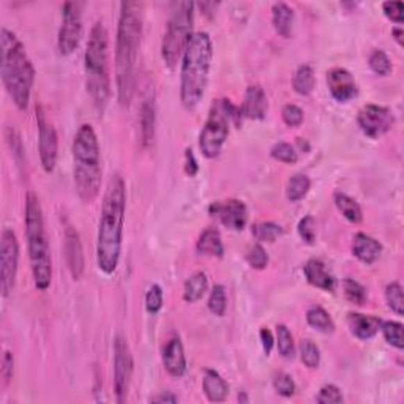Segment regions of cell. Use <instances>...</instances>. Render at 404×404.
<instances>
[{
	"label": "cell",
	"instance_id": "6da1fadb",
	"mask_svg": "<svg viewBox=\"0 0 404 404\" xmlns=\"http://www.w3.org/2000/svg\"><path fill=\"white\" fill-rule=\"evenodd\" d=\"M127 186L120 174L109 179L103 197L97 239V264L104 275H113L119 267L124 240Z\"/></svg>",
	"mask_w": 404,
	"mask_h": 404
},
{
	"label": "cell",
	"instance_id": "7a4b0ae2",
	"mask_svg": "<svg viewBox=\"0 0 404 404\" xmlns=\"http://www.w3.org/2000/svg\"><path fill=\"white\" fill-rule=\"evenodd\" d=\"M143 37V3L122 2L115 40V81L120 106H130L136 84V60Z\"/></svg>",
	"mask_w": 404,
	"mask_h": 404
},
{
	"label": "cell",
	"instance_id": "3957f363",
	"mask_svg": "<svg viewBox=\"0 0 404 404\" xmlns=\"http://www.w3.org/2000/svg\"><path fill=\"white\" fill-rule=\"evenodd\" d=\"M0 67H2V81L10 98L16 108L26 111L31 102L32 87L35 83V68L29 58L24 45L16 37V33L7 27L0 32Z\"/></svg>",
	"mask_w": 404,
	"mask_h": 404
},
{
	"label": "cell",
	"instance_id": "277c9868",
	"mask_svg": "<svg viewBox=\"0 0 404 404\" xmlns=\"http://www.w3.org/2000/svg\"><path fill=\"white\" fill-rule=\"evenodd\" d=\"M212 57L210 35L207 32L193 33L181 56L180 68V99L186 109L196 108L206 93Z\"/></svg>",
	"mask_w": 404,
	"mask_h": 404
},
{
	"label": "cell",
	"instance_id": "5b68a950",
	"mask_svg": "<svg viewBox=\"0 0 404 404\" xmlns=\"http://www.w3.org/2000/svg\"><path fill=\"white\" fill-rule=\"evenodd\" d=\"M74 186L84 204H92L102 190V154L97 133L90 124H83L73 140Z\"/></svg>",
	"mask_w": 404,
	"mask_h": 404
},
{
	"label": "cell",
	"instance_id": "8992f818",
	"mask_svg": "<svg viewBox=\"0 0 404 404\" xmlns=\"http://www.w3.org/2000/svg\"><path fill=\"white\" fill-rule=\"evenodd\" d=\"M24 223L35 288L45 292L48 291L52 281V259L42 204L32 191L26 196Z\"/></svg>",
	"mask_w": 404,
	"mask_h": 404
},
{
	"label": "cell",
	"instance_id": "52a82bcc",
	"mask_svg": "<svg viewBox=\"0 0 404 404\" xmlns=\"http://www.w3.org/2000/svg\"><path fill=\"white\" fill-rule=\"evenodd\" d=\"M86 86L95 108L103 113L111 97L109 37L102 21L92 27L84 54Z\"/></svg>",
	"mask_w": 404,
	"mask_h": 404
},
{
	"label": "cell",
	"instance_id": "ba28073f",
	"mask_svg": "<svg viewBox=\"0 0 404 404\" xmlns=\"http://www.w3.org/2000/svg\"><path fill=\"white\" fill-rule=\"evenodd\" d=\"M168 21V29L161 43V56L169 68H174L180 62L186 49L195 24V3L177 2Z\"/></svg>",
	"mask_w": 404,
	"mask_h": 404
},
{
	"label": "cell",
	"instance_id": "9c48e42d",
	"mask_svg": "<svg viewBox=\"0 0 404 404\" xmlns=\"http://www.w3.org/2000/svg\"><path fill=\"white\" fill-rule=\"evenodd\" d=\"M227 134H229V120L225 115L220 103L216 102L210 109L206 125L199 134V149H201L202 155L210 160L218 156L223 150Z\"/></svg>",
	"mask_w": 404,
	"mask_h": 404
},
{
	"label": "cell",
	"instance_id": "30bf717a",
	"mask_svg": "<svg viewBox=\"0 0 404 404\" xmlns=\"http://www.w3.org/2000/svg\"><path fill=\"white\" fill-rule=\"evenodd\" d=\"M83 2H67L62 7V26L58 29L57 48L62 56L73 54L83 37Z\"/></svg>",
	"mask_w": 404,
	"mask_h": 404
},
{
	"label": "cell",
	"instance_id": "8fae6325",
	"mask_svg": "<svg viewBox=\"0 0 404 404\" xmlns=\"http://www.w3.org/2000/svg\"><path fill=\"white\" fill-rule=\"evenodd\" d=\"M17 264H19V243L15 231L5 227L0 240V289L3 298H7L15 289Z\"/></svg>",
	"mask_w": 404,
	"mask_h": 404
},
{
	"label": "cell",
	"instance_id": "7c38bea8",
	"mask_svg": "<svg viewBox=\"0 0 404 404\" xmlns=\"http://www.w3.org/2000/svg\"><path fill=\"white\" fill-rule=\"evenodd\" d=\"M133 354L124 337H117L114 341V391L117 403H124L130 390L133 378Z\"/></svg>",
	"mask_w": 404,
	"mask_h": 404
},
{
	"label": "cell",
	"instance_id": "4fadbf2b",
	"mask_svg": "<svg viewBox=\"0 0 404 404\" xmlns=\"http://www.w3.org/2000/svg\"><path fill=\"white\" fill-rule=\"evenodd\" d=\"M37 125H38V152L45 172H54L58 155V138L54 125L46 119L43 108L37 104Z\"/></svg>",
	"mask_w": 404,
	"mask_h": 404
},
{
	"label": "cell",
	"instance_id": "5bb4252c",
	"mask_svg": "<svg viewBox=\"0 0 404 404\" xmlns=\"http://www.w3.org/2000/svg\"><path fill=\"white\" fill-rule=\"evenodd\" d=\"M394 122L391 111L379 104H366L357 114V125L365 136L371 139L384 136L394 127Z\"/></svg>",
	"mask_w": 404,
	"mask_h": 404
},
{
	"label": "cell",
	"instance_id": "9a60e30c",
	"mask_svg": "<svg viewBox=\"0 0 404 404\" xmlns=\"http://www.w3.org/2000/svg\"><path fill=\"white\" fill-rule=\"evenodd\" d=\"M209 213L220 220V223L231 231H242L248 223V209L240 199L212 202Z\"/></svg>",
	"mask_w": 404,
	"mask_h": 404
},
{
	"label": "cell",
	"instance_id": "2e32d148",
	"mask_svg": "<svg viewBox=\"0 0 404 404\" xmlns=\"http://www.w3.org/2000/svg\"><path fill=\"white\" fill-rule=\"evenodd\" d=\"M327 86L332 97L337 99L338 103H348L359 93V87L354 79L353 73L346 68L335 67L327 73Z\"/></svg>",
	"mask_w": 404,
	"mask_h": 404
},
{
	"label": "cell",
	"instance_id": "e0dca14e",
	"mask_svg": "<svg viewBox=\"0 0 404 404\" xmlns=\"http://www.w3.org/2000/svg\"><path fill=\"white\" fill-rule=\"evenodd\" d=\"M63 239H65V254L70 273H72L73 280H81L84 275L86 261L79 234L72 225L67 223L65 229H63Z\"/></svg>",
	"mask_w": 404,
	"mask_h": 404
},
{
	"label": "cell",
	"instance_id": "ac0fdd59",
	"mask_svg": "<svg viewBox=\"0 0 404 404\" xmlns=\"http://www.w3.org/2000/svg\"><path fill=\"white\" fill-rule=\"evenodd\" d=\"M163 365L172 378H181L186 371V357L180 338L174 335L163 348Z\"/></svg>",
	"mask_w": 404,
	"mask_h": 404
},
{
	"label": "cell",
	"instance_id": "d6986e66",
	"mask_svg": "<svg viewBox=\"0 0 404 404\" xmlns=\"http://www.w3.org/2000/svg\"><path fill=\"white\" fill-rule=\"evenodd\" d=\"M240 108H242V114L245 119H251V120L266 119L267 109H268V99H267L264 89L257 84L250 86L247 92H245L243 104Z\"/></svg>",
	"mask_w": 404,
	"mask_h": 404
},
{
	"label": "cell",
	"instance_id": "ffe728a7",
	"mask_svg": "<svg viewBox=\"0 0 404 404\" xmlns=\"http://www.w3.org/2000/svg\"><path fill=\"white\" fill-rule=\"evenodd\" d=\"M303 275H305L307 281L314 288L325 292H335L337 289V280L333 275L327 270L325 264L319 259H309L307 264L303 266Z\"/></svg>",
	"mask_w": 404,
	"mask_h": 404
},
{
	"label": "cell",
	"instance_id": "44dd1931",
	"mask_svg": "<svg viewBox=\"0 0 404 404\" xmlns=\"http://www.w3.org/2000/svg\"><path fill=\"white\" fill-rule=\"evenodd\" d=\"M353 254L363 264L373 266L382 254V245L365 232H357L353 240Z\"/></svg>",
	"mask_w": 404,
	"mask_h": 404
},
{
	"label": "cell",
	"instance_id": "7402d4cb",
	"mask_svg": "<svg viewBox=\"0 0 404 404\" xmlns=\"http://www.w3.org/2000/svg\"><path fill=\"white\" fill-rule=\"evenodd\" d=\"M380 321L378 316H366L360 313H349L348 314V325L353 335L359 339H371L380 330Z\"/></svg>",
	"mask_w": 404,
	"mask_h": 404
},
{
	"label": "cell",
	"instance_id": "603a6c76",
	"mask_svg": "<svg viewBox=\"0 0 404 404\" xmlns=\"http://www.w3.org/2000/svg\"><path fill=\"white\" fill-rule=\"evenodd\" d=\"M202 390L209 401L221 403L226 400L227 394H229V385H227L226 380L221 378V374L218 371L207 368V370H204Z\"/></svg>",
	"mask_w": 404,
	"mask_h": 404
},
{
	"label": "cell",
	"instance_id": "cb8c5ba5",
	"mask_svg": "<svg viewBox=\"0 0 404 404\" xmlns=\"http://www.w3.org/2000/svg\"><path fill=\"white\" fill-rule=\"evenodd\" d=\"M139 127H140V140L144 147L154 143L155 138V103L152 98L144 99L139 109Z\"/></svg>",
	"mask_w": 404,
	"mask_h": 404
},
{
	"label": "cell",
	"instance_id": "d4e9b609",
	"mask_svg": "<svg viewBox=\"0 0 404 404\" xmlns=\"http://www.w3.org/2000/svg\"><path fill=\"white\" fill-rule=\"evenodd\" d=\"M196 251L199 254L212 256V257H223L225 254V245L218 229L215 227H209L204 231L196 243Z\"/></svg>",
	"mask_w": 404,
	"mask_h": 404
},
{
	"label": "cell",
	"instance_id": "484cf974",
	"mask_svg": "<svg viewBox=\"0 0 404 404\" xmlns=\"http://www.w3.org/2000/svg\"><path fill=\"white\" fill-rule=\"evenodd\" d=\"M272 22L278 35H281L283 38H289L292 35V24H294V10L284 2L273 3Z\"/></svg>",
	"mask_w": 404,
	"mask_h": 404
},
{
	"label": "cell",
	"instance_id": "4316f807",
	"mask_svg": "<svg viewBox=\"0 0 404 404\" xmlns=\"http://www.w3.org/2000/svg\"><path fill=\"white\" fill-rule=\"evenodd\" d=\"M333 201H335V206L339 210V213H341L349 223L353 225L362 223L363 220L362 207L359 206V202H357L355 199L348 196L346 193L337 191L335 195H333Z\"/></svg>",
	"mask_w": 404,
	"mask_h": 404
},
{
	"label": "cell",
	"instance_id": "83f0119b",
	"mask_svg": "<svg viewBox=\"0 0 404 404\" xmlns=\"http://www.w3.org/2000/svg\"><path fill=\"white\" fill-rule=\"evenodd\" d=\"M207 288H209L207 275L201 270L195 272L188 280L185 281L184 300L186 303H195L197 300H201L204 294H206Z\"/></svg>",
	"mask_w": 404,
	"mask_h": 404
},
{
	"label": "cell",
	"instance_id": "f1b7e54d",
	"mask_svg": "<svg viewBox=\"0 0 404 404\" xmlns=\"http://www.w3.org/2000/svg\"><path fill=\"white\" fill-rule=\"evenodd\" d=\"M307 322L309 327H313L322 333H333L335 332V322L332 316L319 305H313L307 309Z\"/></svg>",
	"mask_w": 404,
	"mask_h": 404
},
{
	"label": "cell",
	"instance_id": "f546056e",
	"mask_svg": "<svg viewBox=\"0 0 404 404\" xmlns=\"http://www.w3.org/2000/svg\"><path fill=\"white\" fill-rule=\"evenodd\" d=\"M314 86H316L314 70L312 65L303 63V65L297 68L294 79H292V87H294V90L298 95L307 97L314 90Z\"/></svg>",
	"mask_w": 404,
	"mask_h": 404
},
{
	"label": "cell",
	"instance_id": "4dcf8cb0",
	"mask_svg": "<svg viewBox=\"0 0 404 404\" xmlns=\"http://www.w3.org/2000/svg\"><path fill=\"white\" fill-rule=\"evenodd\" d=\"M312 188V180L307 174H296L292 175L288 181V188H286V196L291 202H298L308 195Z\"/></svg>",
	"mask_w": 404,
	"mask_h": 404
},
{
	"label": "cell",
	"instance_id": "1f68e13d",
	"mask_svg": "<svg viewBox=\"0 0 404 404\" xmlns=\"http://www.w3.org/2000/svg\"><path fill=\"white\" fill-rule=\"evenodd\" d=\"M253 236L256 240L259 242H267V243H273L275 240H278L281 236H283V227L280 225L273 223V221H261V223H256L253 226Z\"/></svg>",
	"mask_w": 404,
	"mask_h": 404
},
{
	"label": "cell",
	"instance_id": "d6a6232c",
	"mask_svg": "<svg viewBox=\"0 0 404 404\" xmlns=\"http://www.w3.org/2000/svg\"><path fill=\"white\" fill-rule=\"evenodd\" d=\"M380 330L382 335L390 346H394L398 350L404 349V339H403V324L396 321H387L380 324Z\"/></svg>",
	"mask_w": 404,
	"mask_h": 404
},
{
	"label": "cell",
	"instance_id": "836d02e7",
	"mask_svg": "<svg viewBox=\"0 0 404 404\" xmlns=\"http://www.w3.org/2000/svg\"><path fill=\"white\" fill-rule=\"evenodd\" d=\"M277 344L281 357H284V359H294L296 355L294 337H292L291 330L284 324L277 325Z\"/></svg>",
	"mask_w": 404,
	"mask_h": 404
},
{
	"label": "cell",
	"instance_id": "e575fe53",
	"mask_svg": "<svg viewBox=\"0 0 404 404\" xmlns=\"http://www.w3.org/2000/svg\"><path fill=\"white\" fill-rule=\"evenodd\" d=\"M385 302L389 308L398 316L404 314V298H403V288L398 281H391L385 288Z\"/></svg>",
	"mask_w": 404,
	"mask_h": 404
},
{
	"label": "cell",
	"instance_id": "d590c367",
	"mask_svg": "<svg viewBox=\"0 0 404 404\" xmlns=\"http://www.w3.org/2000/svg\"><path fill=\"white\" fill-rule=\"evenodd\" d=\"M343 292L344 297H346L350 303L359 307H362L368 298L365 286H362L359 281H355L353 278H346L343 281Z\"/></svg>",
	"mask_w": 404,
	"mask_h": 404
},
{
	"label": "cell",
	"instance_id": "8d00e7d4",
	"mask_svg": "<svg viewBox=\"0 0 404 404\" xmlns=\"http://www.w3.org/2000/svg\"><path fill=\"white\" fill-rule=\"evenodd\" d=\"M226 308H227V298H226L225 286L215 284L212 292H210V297H209L210 313L221 318V316H225Z\"/></svg>",
	"mask_w": 404,
	"mask_h": 404
},
{
	"label": "cell",
	"instance_id": "74e56055",
	"mask_svg": "<svg viewBox=\"0 0 404 404\" xmlns=\"http://www.w3.org/2000/svg\"><path fill=\"white\" fill-rule=\"evenodd\" d=\"M270 155L277 161L286 163V165H296L298 160V154L294 145H291L289 143H277L273 144V147L270 149Z\"/></svg>",
	"mask_w": 404,
	"mask_h": 404
},
{
	"label": "cell",
	"instance_id": "f35d334b",
	"mask_svg": "<svg viewBox=\"0 0 404 404\" xmlns=\"http://www.w3.org/2000/svg\"><path fill=\"white\" fill-rule=\"evenodd\" d=\"M300 359L303 362V365L309 370H314V368L319 366L321 363V353L319 348L312 341V339H303L300 343Z\"/></svg>",
	"mask_w": 404,
	"mask_h": 404
},
{
	"label": "cell",
	"instance_id": "ab89813d",
	"mask_svg": "<svg viewBox=\"0 0 404 404\" xmlns=\"http://www.w3.org/2000/svg\"><path fill=\"white\" fill-rule=\"evenodd\" d=\"M368 65H370L373 73H376L379 76H387L391 72L390 58L384 51H380V49L371 52L370 58H368Z\"/></svg>",
	"mask_w": 404,
	"mask_h": 404
},
{
	"label": "cell",
	"instance_id": "60d3db41",
	"mask_svg": "<svg viewBox=\"0 0 404 404\" xmlns=\"http://www.w3.org/2000/svg\"><path fill=\"white\" fill-rule=\"evenodd\" d=\"M163 303H165V296L160 284H152L145 292V309L150 314H156L161 312Z\"/></svg>",
	"mask_w": 404,
	"mask_h": 404
},
{
	"label": "cell",
	"instance_id": "b9f144b4",
	"mask_svg": "<svg viewBox=\"0 0 404 404\" xmlns=\"http://www.w3.org/2000/svg\"><path fill=\"white\" fill-rule=\"evenodd\" d=\"M247 261L250 267H253L254 270H264L268 266V254L266 248L261 243L253 245L247 253Z\"/></svg>",
	"mask_w": 404,
	"mask_h": 404
},
{
	"label": "cell",
	"instance_id": "7bdbcfd3",
	"mask_svg": "<svg viewBox=\"0 0 404 404\" xmlns=\"http://www.w3.org/2000/svg\"><path fill=\"white\" fill-rule=\"evenodd\" d=\"M273 387L277 390V394L284 396V398H291L296 394V382L289 374L286 373H278L277 376L273 379Z\"/></svg>",
	"mask_w": 404,
	"mask_h": 404
},
{
	"label": "cell",
	"instance_id": "ee69618b",
	"mask_svg": "<svg viewBox=\"0 0 404 404\" xmlns=\"http://www.w3.org/2000/svg\"><path fill=\"white\" fill-rule=\"evenodd\" d=\"M297 232L305 243L313 245L316 242V220L312 215L303 216L297 226Z\"/></svg>",
	"mask_w": 404,
	"mask_h": 404
},
{
	"label": "cell",
	"instance_id": "f6af8a7d",
	"mask_svg": "<svg viewBox=\"0 0 404 404\" xmlns=\"http://www.w3.org/2000/svg\"><path fill=\"white\" fill-rule=\"evenodd\" d=\"M281 117H283V122L291 128H297L303 124V119H305V114L303 111L297 106V104H286L281 111Z\"/></svg>",
	"mask_w": 404,
	"mask_h": 404
},
{
	"label": "cell",
	"instance_id": "bcb514c9",
	"mask_svg": "<svg viewBox=\"0 0 404 404\" xmlns=\"http://www.w3.org/2000/svg\"><path fill=\"white\" fill-rule=\"evenodd\" d=\"M316 401H318L319 404H339V403H343L341 390H339L337 385H333V384H325L324 387H321Z\"/></svg>",
	"mask_w": 404,
	"mask_h": 404
},
{
	"label": "cell",
	"instance_id": "7dc6e473",
	"mask_svg": "<svg viewBox=\"0 0 404 404\" xmlns=\"http://www.w3.org/2000/svg\"><path fill=\"white\" fill-rule=\"evenodd\" d=\"M382 11L385 17H389L391 22L395 24L401 26L404 21V3L400 2V0H390V2H384L382 3Z\"/></svg>",
	"mask_w": 404,
	"mask_h": 404
},
{
	"label": "cell",
	"instance_id": "c3c4849f",
	"mask_svg": "<svg viewBox=\"0 0 404 404\" xmlns=\"http://www.w3.org/2000/svg\"><path fill=\"white\" fill-rule=\"evenodd\" d=\"M13 373H15L13 354H11L10 350H5L2 357V368H0V374H2L5 385H8L11 382V379H13Z\"/></svg>",
	"mask_w": 404,
	"mask_h": 404
},
{
	"label": "cell",
	"instance_id": "681fc988",
	"mask_svg": "<svg viewBox=\"0 0 404 404\" xmlns=\"http://www.w3.org/2000/svg\"><path fill=\"white\" fill-rule=\"evenodd\" d=\"M259 338H261V344H262V349H264L266 355H270L272 349L275 346V338L272 335V332L267 329V327H262L261 332H259Z\"/></svg>",
	"mask_w": 404,
	"mask_h": 404
},
{
	"label": "cell",
	"instance_id": "f907efd6",
	"mask_svg": "<svg viewBox=\"0 0 404 404\" xmlns=\"http://www.w3.org/2000/svg\"><path fill=\"white\" fill-rule=\"evenodd\" d=\"M199 171V165L196 161V156L193 154L191 149L185 150V172L190 175V177H195Z\"/></svg>",
	"mask_w": 404,
	"mask_h": 404
},
{
	"label": "cell",
	"instance_id": "816d5d0a",
	"mask_svg": "<svg viewBox=\"0 0 404 404\" xmlns=\"http://www.w3.org/2000/svg\"><path fill=\"white\" fill-rule=\"evenodd\" d=\"M179 401V398L172 395L171 391H163V394L160 395H155V396H152L150 398V403H169V404H174V403H177Z\"/></svg>",
	"mask_w": 404,
	"mask_h": 404
},
{
	"label": "cell",
	"instance_id": "f5cc1de1",
	"mask_svg": "<svg viewBox=\"0 0 404 404\" xmlns=\"http://www.w3.org/2000/svg\"><path fill=\"white\" fill-rule=\"evenodd\" d=\"M391 35H394L395 40L398 42V45H403V29L401 27H395L391 29Z\"/></svg>",
	"mask_w": 404,
	"mask_h": 404
},
{
	"label": "cell",
	"instance_id": "db71d44e",
	"mask_svg": "<svg viewBox=\"0 0 404 404\" xmlns=\"http://www.w3.org/2000/svg\"><path fill=\"white\" fill-rule=\"evenodd\" d=\"M297 145L300 149H305V152L309 150V145L307 144V140H302V138H297Z\"/></svg>",
	"mask_w": 404,
	"mask_h": 404
},
{
	"label": "cell",
	"instance_id": "11a10c76",
	"mask_svg": "<svg viewBox=\"0 0 404 404\" xmlns=\"http://www.w3.org/2000/svg\"><path fill=\"white\" fill-rule=\"evenodd\" d=\"M239 401H243V403H248V396L245 395V391L242 395H239Z\"/></svg>",
	"mask_w": 404,
	"mask_h": 404
}]
</instances>
